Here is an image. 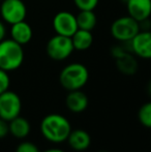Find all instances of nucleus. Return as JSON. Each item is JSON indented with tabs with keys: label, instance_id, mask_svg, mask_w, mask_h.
<instances>
[{
	"label": "nucleus",
	"instance_id": "obj_15",
	"mask_svg": "<svg viewBox=\"0 0 151 152\" xmlns=\"http://www.w3.org/2000/svg\"><path fill=\"white\" fill-rule=\"evenodd\" d=\"M9 134L16 139H25L31 132L30 122L22 116H18L8 122Z\"/></svg>",
	"mask_w": 151,
	"mask_h": 152
},
{
	"label": "nucleus",
	"instance_id": "obj_19",
	"mask_svg": "<svg viewBox=\"0 0 151 152\" xmlns=\"http://www.w3.org/2000/svg\"><path fill=\"white\" fill-rule=\"evenodd\" d=\"M79 10H94L99 0H73Z\"/></svg>",
	"mask_w": 151,
	"mask_h": 152
},
{
	"label": "nucleus",
	"instance_id": "obj_20",
	"mask_svg": "<svg viewBox=\"0 0 151 152\" xmlns=\"http://www.w3.org/2000/svg\"><path fill=\"white\" fill-rule=\"evenodd\" d=\"M16 152H40V151L34 143L29 142V141H24V142L20 143L18 145Z\"/></svg>",
	"mask_w": 151,
	"mask_h": 152
},
{
	"label": "nucleus",
	"instance_id": "obj_16",
	"mask_svg": "<svg viewBox=\"0 0 151 152\" xmlns=\"http://www.w3.org/2000/svg\"><path fill=\"white\" fill-rule=\"evenodd\" d=\"M71 42H73L74 49L76 51H86L92 46L93 44V34L91 31L78 29L71 36Z\"/></svg>",
	"mask_w": 151,
	"mask_h": 152
},
{
	"label": "nucleus",
	"instance_id": "obj_4",
	"mask_svg": "<svg viewBox=\"0 0 151 152\" xmlns=\"http://www.w3.org/2000/svg\"><path fill=\"white\" fill-rule=\"evenodd\" d=\"M140 31L139 22L131 17L123 16L117 18L111 24L110 32L114 39L119 42H129Z\"/></svg>",
	"mask_w": 151,
	"mask_h": 152
},
{
	"label": "nucleus",
	"instance_id": "obj_14",
	"mask_svg": "<svg viewBox=\"0 0 151 152\" xmlns=\"http://www.w3.org/2000/svg\"><path fill=\"white\" fill-rule=\"evenodd\" d=\"M10 26V37L12 40L20 44L21 46H25L30 42V40L32 39L33 31L29 23L24 20Z\"/></svg>",
	"mask_w": 151,
	"mask_h": 152
},
{
	"label": "nucleus",
	"instance_id": "obj_8",
	"mask_svg": "<svg viewBox=\"0 0 151 152\" xmlns=\"http://www.w3.org/2000/svg\"><path fill=\"white\" fill-rule=\"evenodd\" d=\"M52 25L55 33L69 37H71L73 34L79 29L76 15L67 10H61L57 12L53 18Z\"/></svg>",
	"mask_w": 151,
	"mask_h": 152
},
{
	"label": "nucleus",
	"instance_id": "obj_2",
	"mask_svg": "<svg viewBox=\"0 0 151 152\" xmlns=\"http://www.w3.org/2000/svg\"><path fill=\"white\" fill-rule=\"evenodd\" d=\"M89 80V70L83 63L73 62L61 69L59 74V83L67 92L81 90L86 86Z\"/></svg>",
	"mask_w": 151,
	"mask_h": 152
},
{
	"label": "nucleus",
	"instance_id": "obj_17",
	"mask_svg": "<svg viewBox=\"0 0 151 152\" xmlns=\"http://www.w3.org/2000/svg\"><path fill=\"white\" fill-rule=\"evenodd\" d=\"M76 18L79 29L92 31L97 24V18L94 10H79Z\"/></svg>",
	"mask_w": 151,
	"mask_h": 152
},
{
	"label": "nucleus",
	"instance_id": "obj_9",
	"mask_svg": "<svg viewBox=\"0 0 151 152\" xmlns=\"http://www.w3.org/2000/svg\"><path fill=\"white\" fill-rule=\"evenodd\" d=\"M127 44L129 46L128 50L136 57L146 60L151 59V30H140L139 33Z\"/></svg>",
	"mask_w": 151,
	"mask_h": 152
},
{
	"label": "nucleus",
	"instance_id": "obj_23",
	"mask_svg": "<svg viewBox=\"0 0 151 152\" xmlns=\"http://www.w3.org/2000/svg\"><path fill=\"white\" fill-rule=\"evenodd\" d=\"M5 34H6L5 26H4L3 23L0 21V42L4 39V37H5Z\"/></svg>",
	"mask_w": 151,
	"mask_h": 152
},
{
	"label": "nucleus",
	"instance_id": "obj_21",
	"mask_svg": "<svg viewBox=\"0 0 151 152\" xmlns=\"http://www.w3.org/2000/svg\"><path fill=\"white\" fill-rule=\"evenodd\" d=\"M9 85H10V79L7 72L0 68V94L3 93L4 91L8 90Z\"/></svg>",
	"mask_w": 151,
	"mask_h": 152
},
{
	"label": "nucleus",
	"instance_id": "obj_22",
	"mask_svg": "<svg viewBox=\"0 0 151 152\" xmlns=\"http://www.w3.org/2000/svg\"><path fill=\"white\" fill-rule=\"evenodd\" d=\"M9 134V128H8V122L0 118V140L5 138Z\"/></svg>",
	"mask_w": 151,
	"mask_h": 152
},
{
	"label": "nucleus",
	"instance_id": "obj_18",
	"mask_svg": "<svg viewBox=\"0 0 151 152\" xmlns=\"http://www.w3.org/2000/svg\"><path fill=\"white\" fill-rule=\"evenodd\" d=\"M138 119L144 127L151 129V100L140 107L138 111Z\"/></svg>",
	"mask_w": 151,
	"mask_h": 152
},
{
	"label": "nucleus",
	"instance_id": "obj_28",
	"mask_svg": "<svg viewBox=\"0 0 151 152\" xmlns=\"http://www.w3.org/2000/svg\"><path fill=\"white\" fill-rule=\"evenodd\" d=\"M0 1H2V0H0Z\"/></svg>",
	"mask_w": 151,
	"mask_h": 152
},
{
	"label": "nucleus",
	"instance_id": "obj_3",
	"mask_svg": "<svg viewBox=\"0 0 151 152\" xmlns=\"http://www.w3.org/2000/svg\"><path fill=\"white\" fill-rule=\"evenodd\" d=\"M24 61L23 46L15 40L3 39L0 42V68L12 72L20 67Z\"/></svg>",
	"mask_w": 151,
	"mask_h": 152
},
{
	"label": "nucleus",
	"instance_id": "obj_12",
	"mask_svg": "<svg viewBox=\"0 0 151 152\" xmlns=\"http://www.w3.org/2000/svg\"><path fill=\"white\" fill-rule=\"evenodd\" d=\"M114 59L117 69L121 74L125 76H133L138 72L139 64L137 61V57L129 50H125L122 54H120Z\"/></svg>",
	"mask_w": 151,
	"mask_h": 152
},
{
	"label": "nucleus",
	"instance_id": "obj_1",
	"mask_svg": "<svg viewBox=\"0 0 151 152\" xmlns=\"http://www.w3.org/2000/svg\"><path fill=\"white\" fill-rule=\"evenodd\" d=\"M39 129L47 141L53 144H61L66 142L73 127L65 116L58 113H51L42 119Z\"/></svg>",
	"mask_w": 151,
	"mask_h": 152
},
{
	"label": "nucleus",
	"instance_id": "obj_24",
	"mask_svg": "<svg viewBox=\"0 0 151 152\" xmlns=\"http://www.w3.org/2000/svg\"><path fill=\"white\" fill-rule=\"evenodd\" d=\"M42 152H65V151L62 150V149H60V148H49V149H47V150H44Z\"/></svg>",
	"mask_w": 151,
	"mask_h": 152
},
{
	"label": "nucleus",
	"instance_id": "obj_11",
	"mask_svg": "<svg viewBox=\"0 0 151 152\" xmlns=\"http://www.w3.org/2000/svg\"><path fill=\"white\" fill-rule=\"evenodd\" d=\"M89 106V99L84 91L74 90L69 91L65 97V107L69 112L74 114H81L87 110Z\"/></svg>",
	"mask_w": 151,
	"mask_h": 152
},
{
	"label": "nucleus",
	"instance_id": "obj_7",
	"mask_svg": "<svg viewBox=\"0 0 151 152\" xmlns=\"http://www.w3.org/2000/svg\"><path fill=\"white\" fill-rule=\"evenodd\" d=\"M0 15L4 22L9 25L24 21L27 16V7L23 0H2Z\"/></svg>",
	"mask_w": 151,
	"mask_h": 152
},
{
	"label": "nucleus",
	"instance_id": "obj_6",
	"mask_svg": "<svg viewBox=\"0 0 151 152\" xmlns=\"http://www.w3.org/2000/svg\"><path fill=\"white\" fill-rule=\"evenodd\" d=\"M22 111V100L16 92L6 90L0 94V118L9 122L20 116Z\"/></svg>",
	"mask_w": 151,
	"mask_h": 152
},
{
	"label": "nucleus",
	"instance_id": "obj_5",
	"mask_svg": "<svg viewBox=\"0 0 151 152\" xmlns=\"http://www.w3.org/2000/svg\"><path fill=\"white\" fill-rule=\"evenodd\" d=\"M75 49L73 46L71 38L69 36L55 34L47 42L46 52L49 58L54 61H63L66 60L71 56Z\"/></svg>",
	"mask_w": 151,
	"mask_h": 152
},
{
	"label": "nucleus",
	"instance_id": "obj_26",
	"mask_svg": "<svg viewBox=\"0 0 151 152\" xmlns=\"http://www.w3.org/2000/svg\"><path fill=\"white\" fill-rule=\"evenodd\" d=\"M121 1H122V2H123V3H126V2H127V1H128V0H121Z\"/></svg>",
	"mask_w": 151,
	"mask_h": 152
},
{
	"label": "nucleus",
	"instance_id": "obj_13",
	"mask_svg": "<svg viewBox=\"0 0 151 152\" xmlns=\"http://www.w3.org/2000/svg\"><path fill=\"white\" fill-rule=\"evenodd\" d=\"M66 142L73 150L82 152L87 150L90 147L91 137L89 132L85 129L76 128V129H71Z\"/></svg>",
	"mask_w": 151,
	"mask_h": 152
},
{
	"label": "nucleus",
	"instance_id": "obj_10",
	"mask_svg": "<svg viewBox=\"0 0 151 152\" xmlns=\"http://www.w3.org/2000/svg\"><path fill=\"white\" fill-rule=\"evenodd\" d=\"M127 15L138 22L150 19L151 0H128L125 3Z\"/></svg>",
	"mask_w": 151,
	"mask_h": 152
},
{
	"label": "nucleus",
	"instance_id": "obj_27",
	"mask_svg": "<svg viewBox=\"0 0 151 152\" xmlns=\"http://www.w3.org/2000/svg\"><path fill=\"white\" fill-rule=\"evenodd\" d=\"M97 152H109V151H107V150H99V151H97Z\"/></svg>",
	"mask_w": 151,
	"mask_h": 152
},
{
	"label": "nucleus",
	"instance_id": "obj_25",
	"mask_svg": "<svg viewBox=\"0 0 151 152\" xmlns=\"http://www.w3.org/2000/svg\"><path fill=\"white\" fill-rule=\"evenodd\" d=\"M148 93H149V95L151 96V81L149 82V84H148Z\"/></svg>",
	"mask_w": 151,
	"mask_h": 152
}]
</instances>
